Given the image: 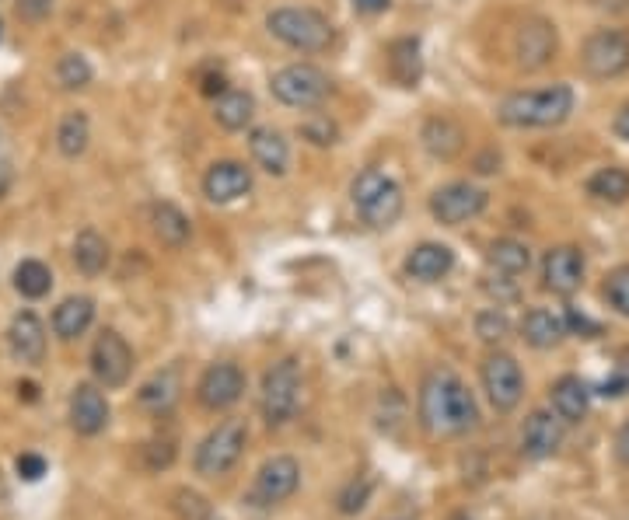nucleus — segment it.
<instances>
[{
    "label": "nucleus",
    "mask_w": 629,
    "mask_h": 520,
    "mask_svg": "<svg viewBox=\"0 0 629 520\" xmlns=\"http://www.w3.org/2000/svg\"><path fill=\"white\" fill-rule=\"evenodd\" d=\"M602 301L609 304L616 315L629 318V266H616L602 280Z\"/></svg>",
    "instance_id": "36"
},
{
    "label": "nucleus",
    "mask_w": 629,
    "mask_h": 520,
    "mask_svg": "<svg viewBox=\"0 0 629 520\" xmlns=\"http://www.w3.org/2000/svg\"><path fill=\"white\" fill-rule=\"evenodd\" d=\"M130 370H133L130 343L119 332L105 329L95 339V346H91V374H95V381L105 384V388H123L130 381Z\"/></svg>",
    "instance_id": "12"
},
{
    "label": "nucleus",
    "mask_w": 629,
    "mask_h": 520,
    "mask_svg": "<svg viewBox=\"0 0 629 520\" xmlns=\"http://www.w3.org/2000/svg\"><path fill=\"white\" fill-rule=\"evenodd\" d=\"M252 189V168L245 161H214L203 175V196L210 203L224 206V203H235L242 199L245 192Z\"/></svg>",
    "instance_id": "16"
},
{
    "label": "nucleus",
    "mask_w": 629,
    "mask_h": 520,
    "mask_svg": "<svg viewBox=\"0 0 629 520\" xmlns=\"http://www.w3.org/2000/svg\"><path fill=\"white\" fill-rule=\"evenodd\" d=\"M214 119L217 126H224V130L231 133L245 130V126H252V119H256V98L242 88H228L214 102Z\"/></svg>",
    "instance_id": "29"
},
{
    "label": "nucleus",
    "mask_w": 629,
    "mask_h": 520,
    "mask_svg": "<svg viewBox=\"0 0 629 520\" xmlns=\"http://www.w3.org/2000/svg\"><path fill=\"white\" fill-rule=\"evenodd\" d=\"M91 77H95V70H91V63L84 53H63L60 60H56V84H60L63 91L88 88Z\"/></svg>",
    "instance_id": "35"
},
{
    "label": "nucleus",
    "mask_w": 629,
    "mask_h": 520,
    "mask_svg": "<svg viewBox=\"0 0 629 520\" xmlns=\"http://www.w3.org/2000/svg\"><path fill=\"white\" fill-rule=\"evenodd\" d=\"M388 4H392V0H353V7H357L360 14H381L388 11Z\"/></svg>",
    "instance_id": "45"
},
{
    "label": "nucleus",
    "mask_w": 629,
    "mask_h": 520,
    "mask_svg": "<svg viewBox=\"0 0 629 520\" xmlns=\"http://www.w3.org/2000/svg\"><path fill=\"white\" fill-rule=\"evenodd\" d=\"M549 398H553V412L567 426H577L591 409V388L577 374H563L560 381L553 384Z\"/></svg>",
    "instance_id": "23"
},
{
    "label": "nucleus",
    "mask_w": 629,
    "mask_h": 520,
    "mask_svg": "<svg viewBox=\"0 0 629 520\" xmlns=\"http://www.w3.org/2000/svg\"><path fill=\"white\" fill-rule=\"evenodd\" d=\"M91 322H95V301H91V297H67V301L53 311V332L60 339H67V343L84 336V332L91 329Z\"/></svg>",
    "instance_id": "28"
},
{
    "label": "nucleus",
    "mask_w": 629,
    "mask_h": 520,
    "mask_svg": "<svg viewBox=\"0 0 629 520\" xmlns=\"http://www.w3.org/2000/svg\"><path fill=\"white\" fill-rule=\"evenodd\" d=\"M616 458L623 461V465H629V419L619 426V433H616Z\"/></svg>",
    "instance_id": "44"
},
{
    "label": "nucleus",
    "mask_w": 629,
    "mask_h": 520,
    "mask_svg": "<svg viewBox=\"0 0 629 520\" xmlns=\"http://www.w3.org/2000/svg\"><path fill=\"white\" fill-rule=\"evenodd\" d=\"M88 144H91L88 116H84V112H67V116L60 119V126H56V151L74 161L88 151Z\"/></svg>",
    "instance_id": "32"
},
{
    "label": "nucleus",
    "mask_w": 629,
    "mask_h": 520,
    "mask_svg": "<svg viewBox=\"0 0 629 520\" xmlns=\"http://www.w3.org/2000/svg\"><path fill=\"white\" fill-rule=\"evenodd\" d=\"M18 14L25 21H42L53 14V0H18Z\"/></svg>",
    "instance_id": "42"
},
{
    "label": "nucleus",
    "mask_w": 629,
    "mask_h": 520,
    "mask_svg": "<svg viewBox=\"0 0 629 520\" xmlns=\"http://www.w3.org/2000/svg\"><path fill=\"white\" fill-rule=\"evenodd\" d=\"M11 182H14V172H11V161H0V199L11 192Z\"/></svg>",
    "instance_id": "46"
},
{
    "label": "nucleus",
    "mask_w": 629,
    "mask_h": 520,
    "mask_svg": "<svg viewBox=\"0 0 629 520\" xmlns=\"http://www.w3.org/2000/svg\"><path fill=\"white\" fill-rule=\"evenodd\" d=\"M350 203L357 210V217L367 227H374V231H388L392 224H399L402 210H406L402 185L392 175L381 172V168H364V172L353 178Z\"/></svg>",
    "instance_id": "4"
},
{
    "label": "nucleus",
    "mask_w": 629,
    "mask_h": 520,
    "mask_svg": "<svg viewBox=\"0 0 629 520\" xmlns=\"http://www.w3.org/2000/svg\"><path fill=\"white\" fill-rule=\"evenodd\" d=\"M298 398H301V363L294 356H284L277 360L263 377V395H259V405H263V416L270 426H284L287 419H294L298 412Z\"/></svg>",
    "instance_id": "8"
},
{
    "label": "nucleus",
    "mask_w": 629,
    "mask_h": 520,
    "mask_svg": "<svg viewBox=\"0 0 629 520\" xmlns=\"http://www.w3.org/2000/svg\"><path fill=\"white\" fill-rule=\"evenodd\" d=\"M420 423L434 437H462L476 430L479 405L465 381L451 370H430L420 384Z\"/></svg>",
    "instance_id": "1"
},
{
    "label": "nucleus",
    "mask_w": 629,
    "mask_h": 520,
    "mask_svg": "<svg viewBox=\"0 0 629 520\" xmlns=\"http://www.w3.org/2000/svg\"><path fill=\"white\" fill-rule=\"evenodd\" d=\"M577 67L588 81H619L629 74V32L612 25L588 32L577 53Z\"/></svg>",
    "instance_id": "5"
},
{
    "label": "nucleus",
    "mask_w": 629,
    "mask_h": 520,
    "mask_svg": "<svg viewBox=\"0 0 629 520\" xmlns=\"http://www.w3.org/2000/svg\"><path fill=\"white\" fill-rule=\"evenodd\" d=\"M70 426L81 437H95L109 426V402L95 384H77L70 395Z\"/></svg>",
    "instance_id": "18"
},
{
    "label": "nucleus",
    "mask_w": 629,
    "mask_h": 520,
    "mask_svg": "<svg viewBox=\"0 0 629 520\" xmlns=\"http://www.w3.org/2000/svg\"><path fill=\"white\" fill-rule=\"evenodd\" d=\"M486 262L500 276H525L528 266H532V248L518 238H497L486 252Z\"/></svg>",
    "instance_id": "31"
},
{
    "label": "nucleus",
    "mask_w": 629,
    "mask_h": 520,
    "mask_svg": "<svg viewBox=\"0 0 629 520\" xmlns=\"http://www.w3.org/2000/svg\"><path fill=\"white\" fill-rule=\"evenodd\" d=\"M584 192H588L595 203H605V206H623V203H629V168H623V165L598 168V172L588 175V182H584Z\"/></svg>",
    "instance_id": "27"
},
{
    "label": "nucleus",
    "mask_w": 629,
    "mask_h": 520,
    "mask_svg": "<svg viewBox=\"0 0 629 520\" xmlns=\"http://www.w3.org/2000/svg\"><path fill=\"white\" fill-rule=\"evenodd\" d=\"M385 67H388V77H392L395 84H402V88H416V84H420V77H423L420 42L409 39V35H402V39L388 42Z\"/></svg>",
    "instance_id": "25"
},
{
    "label": "nucleus",
    "mask_w": 629,
    "mask_h": 520,
    "mask_svg": "<svg viewBox=\"0 0 629 520\" xmlns=\"http://www.w3.org/2000/svg\"><path fill=\"white\" fill-rule=\"evenodd\" d=\"M577 105V95L570 84H546V88L511 91L500 98L497 119L511 130H553L570 119Z\"/></svg>",
    "instance_id": "2"
},
{
    "label": "nucleus",
    "mask_w": 629,
    "mask_h": 520,
    "mask_svg": "<svg viewBox=\"0 0 629 520\" xmlns=\"http://www.w3.org/2000/svg\"><path fill=\"white\" fill-rule=\"evenodd\" d=\"M266 32L277 42H284L287 49L305 53V56L325 53V49L332 46V39H336L332 21L325 18L318 7H308V4L273 7V11L266 14Z\"/></svg>",
    "instance_id": "3"
},
{
    "label": "nucleus",
    "mask_w": 629,
    "mask_h": 520,
    "mask_svg": "<svg viewBox=\"0 0 629 520\" xmlns=\"http://www.w3.org/2000/svg\"><path fill=\"white\" fill-rule=\"evenodd\" d=\"M298 133L312 147H332L339 140V126L332 123L329 116H322V112H312V116H308L305 123L298 126Z\"/></svg>",
    "instance_id": "37"
},
{
    "label": "nucleus",
    "mask_w": 629,
    "mask_h": 520,
    "mask_svg": "<svg viewBox=\"0 0 629 520\" xmlns=\"http://www.w3.org/2000/svg\"><path fill=\"white\" fill-rule=\"evenodd\" d=\"M74 266L81 269L84 276H98L105 266H109V245L98 231L84 227L74 238Z\"/></svg>",
    "instance_id": "33"
},
{
    "label": "nucleus",
    "mask_w": 629,
    "mask_h": 520,
    "mask_svg": "<svg viewBox=\"0 0 629 520\" xmlns=\"http://www.w3.org/2000/svg\"><path fill=\"white\" fill-rule=\"evenodd\" d=\"M479 377H483V391L486 398H490V405L497 412H511L518 409L521 395H525V374H521V363L514 360L511 353H490L483 360V370H479Z\"/></svg>",
    "instance_id": "11"
},
{
    "label": "nucleus",
    "mask_w": 629,
    "mask_h": 520,
    "mask_svg": "<svg viewBox=\"0 0 629 520\" xmlns=\"http://www.w3.org/2000/svg\"><path fill=\"white\" fill-rule=\"evenodd\" d=\"M476 336L483 339V343H504L507 336H511V322H507L504 311L490 308V311H479L476 315Z\"/></svg>",
    "instance_id": "38"
},
{
    "label": "nucleus",
    "mask_w": 629,
    "mask_h": 520,
    "mask_svg": "<svg viewBox=\"0 0 629 520\" xmlns=\"http://www.w3.org/2000/svg\"><path fill=\"white\" fill-rule=\"evenodd\" d=\"M563 318H567V332H581L584 339H595L598 332H602V325L591 322V318L581 315L577 308H567V311H563Z\"/></svg>",
    "instance_id": "40"
},
{
    "label": "nucleus",
    "mask_w": 629,
    "mask_h": 520,
    "mask_svg": "<svg viewBox=\"0 0 629 520\" xmlns=\"http://www.w3.org/2000/svg\"><path fill=\"white\" fill-rule=\"evenodd\" d=\"M270 91L287 109L308 112V109H318V105L329 98L332 81L315 63H287V67H280L277 74L270 77Z\"/></svg>",
    "instance_id": "6"
},
{
    "label": "nucleus",
    "mask_w": 629,
    "mask_h": 520,
    "mask_svg": "<svg viewBox=\"0 0 629 520\" xmlns=\"http://www.w3.org/2000/svg\"><path fill=\"white\" fill-rule=\"evenodd\" d=\"M179 391H182L179 370L168 367V370H158V374H154L151 381L140 384L137 402L144 405V409H151V412H168L175 402H179Z\"/></svg>",
    "instance_id": "30"
},
{
    "label": "nucleus",
    "mask_w": 629,
    "mask_h": 520,
    "mask_svg": "<svg viewBox=\"0 0 629 520\" xmlns=\"http://www.w3.org/2000/svg\"><path fill=\"white\" fill-rule=\"evenodd\" d=\"M420 140L427 147L430 158L437 161H455L465 151V130L458 119L451 116H430L420 130Z\"/></svg>",
    "instance_id": "22"
},
{
    "label": "nucleus",
    "mask_w": 629,
    "mask_h": 520,
    "mask_svg": "<svg viewBox=\"0 0 629 520\" xmlns=\"http://www.w3.org/2000/svg\"><path fill=\"white\" fill-rule=\"evenodd\" d=\"M455 269V252L441 241H423L406 255V276L420 283H437Z\"/></svg>",
    "instance_id": "21"
},
{
    "label": "nucleus",
    "mask_w": 629,
    "mask_h": 520,
    "mask_svg": "<svg viewBox=\"0 0 629 520\" xmlns=\"http://www.w3.org/2000/svg\"><path fill=\"white\" fill-rule=\"evenodd\" d=\"M49 287H53V273H49L46 262L25 259L18 269H14V290H18L21 297H28V301H39V297H46Z\"/></svg>",
    "instance_id": "34"
},
{
    "label": "nucleus",
    "mask_w": 629,
    "mask_h": 520,
    "mask_svg": "<svg viewBox=\"0 0 629 520\" xmlns=\"http://www.w3.org/2000/svg\"><path fill=\"white\" fill-rule=\"evenodd\" d=\"M151 234L165 248H186L189 238H193V220H189L175 203L158 199V203L151 206Z\"/></svg>",
    "instance_id": "24"
},
{
    "label": "nucleus",
    "mask_w": 629,
    "mask_h": 520,
    "mask_svg": "<svg viewBox=\"0 0 629 520\" xmlns=\"http://www.w3.org/2000/svg\"><path fill=\"white\" fill-rule=\"evenodd\" d=\"M249 154L266 175H287V165H291V144L280 130L273 126H256L249 133Z\"/></svg>",
    "instance_id": "19"
},
{
    "label": "nucleus",
    "mask_w": 629,
    "mask_h": 520,
    "mask_svg": "<svg viewBox=\"0 0 629 520\" xmlns=\"http://www.w3.org/2000/svg\"><path fill=\"white\" fill-rule=\"evenodd\" d=\"M18 395L25 398V402H35V398H39V388H35V384H18Z\"/></svg>",
    "instance_id": "47"
},
{
    "label": "nucleus",
    "mask_w": 629,
    "mask_h": 520,
    "mask_svg": "<svg viewBox=\"0 0 629 520\" xmlns=\"http://www.w3.org/2000/svg\"><path fill=\"white\" fill-rule=\"evenodd\" d=\"M18 475L25 482H39L42 475H46V461H42L39 454H21V458H18Z\"/></svg>",
    "instance_id": "41"
},
{
    "label": "nucleus",
    "mask_w": 629,
    "mask_h": 520,
    "mask_svg": "<svg viewBox=\"0 0 629 520\" xmlns=\"http://www.w3.org/2000/svg\"><path fill=\"white\" fill-rule=\"evenodd\" d=\"M584 283V252L574 245H556L542 255V290L556 297L577 294Z\"/></svg>",
    "instance_id": "15"
},
{
    "label": "nucleus",
    "mask_w": 629,
    "mask_h": 520,
    "mask_svg": "<svg viewBox=\"0 0 629 520\" xmlns=\"http://www.w3.org/2000/svg\"><path fill=\"white\" fill-rule=\"evenodd\" d=\"M563 426L567 423H563L556 412H546V409L532 412V416L525 419V430H521V451L532 461L553 458L563 447Z\"/></svg>",
    "instance_id": "17"
},
{
    "label": "nucleus",
    "mask_w": 629,
    "mask_h": 520,
    "mask_svg": "<svg viewBox=\"0 0 629 520\" xmlns=\"http://www.w3.org/2000/svg\"><path fill=\"white\" fill-rule=\"evenodd\" d=\"M612 133H616L623 144H629V102L626 105H619V112H616V119H612Z\"/></svg>",
    "instance_id": "43"
},
{
    "label": "nucleus",
    "mask_w": 629,
    "mask_h": 520,
    "mask_svg": "<svg viewBox=\"0 0 629 520\" xmlns=\"http://www.w3.org/2000/svg\"><path fill=\"white\" fill-rule=\"evenodd\" d=\"M486 206H490V192L476 182H448L430 196V213L444 227L469 224V220L483 217Z\"/></svg>",
    "instance_id": "10"
},
{
    "label": "nucleus",
    "mask_w": 629,
    "mask_h": 520,
    "mask_svg": "<svg viewBox=\"0 0 629 520\" xmlns=\"http://www.w3.org/2000/svg\"><path fill=\"white\" fill-rule=\"evenodd\" d=\"M563 336H570L567 318L549 308H532L525 315V322H521V339L532 349H553L563 343Z\"/></svg>",
    "instance_id": "26"
},
{
    "label": "nucleus",
    "mask_w": 629,
    "mask_h": 520,
    "mask_svg": "<svg viewBox=\"0 0 629 520\" xmlns=\"http://www.w3.org/2000/svg\"><path fill=\"white\" fill-rule=\"evenodd\" d=\"M242 391H245V374L242 367L231 360L210 363V367L203 370L200 384H196V398H200V405L210 412L231 409V405L242 398Z\"/></svg>",
    "instance_id": "14"
},
{
    "label": "nucleus",
    "mask_w": 629,
    "mask_h": 520,
    "mask_svg": "<svg viewBox=\"0 0 629 520\" xmlns=\"http://www.w3.org/2000/svg\"><path fill=\"white\" fill-rule=\"evenodd\" d=\"M245 444H249V430L242 419H224L217 430H210L203 437V444L196 447V472L203 479H221L231 468L242 461Z\"/></svg>",
    "instance_id": "7"
},
{
    "label": "nucleus",
    "mask_w": 629,
    "mask_h": 520,
    "mask_svg": "<svg viewBox=\"0 0 629 520\" xmlns=\"http://www.w3.org/2000/svg\"><path fill=\"white\" fill-rule=\"evenodd\" d=\"M367 496H371V482H367V479H353L350 482V486H346L343 489V493H339V514H346V517H350V514H360V510H364V503H367Z\"/></svg>",
    "instance_id": "39"
},
{
    "label": "nucleus",
    "mask_w": 629,
    "mask_h": 520,
    "mask_svg": "<svg viewBox=\"0 0 629 520\" xmlns=\"http://www.w3.org/2000/svg\"><path fill=\"white\" fill-rule=\"evenodd\" d=\"M301 486V465L287 454L270 458L256 475V486H252V503L256 507H277V503L291 500Z\"/></svg>",
    "instance_id": "13"
},
{
    "label": "nucleus",
    "mask_w": 629,
    "mask_h": 520,
    "mask_svg": "<svg viewBox=\"0 0 629 520\" xmlns=\"http://www.w3.org/2000/svg\"><path fill=\"white\" fill-rule=\"evenodd\" d=\"M7 346H11L14 360L42 363V356H46V325L39 322V315H32V311L14 315L11 329H7Z\"/></svg>",
    "instance_id": "20"
},
{
    "label": "nucleus",
    "mask_w": 629,
    "mask_h": 520,
    "mask_svg": "<svg viewBox=\"0 0 629 520\" xmlns=\"http://www.w3.org/2000/svg\"><path fill=\"white\" fill-rule=\"evenodd\" d=\"M556 49H560V35H556V25L542 14H528V18L518 21L511 39V56L518 63V70H535L549 67L556 60Z\"/></svg>",
    "instance_id": "9"
}]
</instances>
